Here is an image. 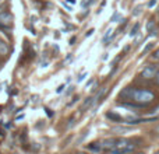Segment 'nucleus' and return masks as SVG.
Segmentation results:
<instances>
[{"mask_svg":"<svg viewBox=\"0 0 159 154\" xmlns=\"http://www.w3.org/2000/svg\"><path fill=\"white\" fill-rule=\"evenodd\" d=\"M155 81H157V84L159 85V72L157 73V76H155Z\"/></svg>","mask_w":159,"mask_h":154,"instance_id":"dca6fc26","label":"nucleus"},{"mask_svg":"<svg viewBox=\"0 0 159 154\" xmlns=\"http://www.w3.org/2000/svg\"><path fill=\"white\" fill-rule=\"evenodd\" d=\"M151 48H152V44H148L145 48H144V51H143V53H141V55H147V52H148Z\"/></svg>","mask_w":159,"mask_h":154,"instance_id":"ddd939ff","label":"nucleus"},{"mask_svg":"<svg viewBox=\"0 0 159 154\" xmlns=\"http://www.w3.org/2000/svg\"><path fill=\"white\" fill-rule=\"evenodd\" d=\"M78 154H85V153H78Z\"/></svg>","mask_w":159,"mask_h":154,"instance_id":"393cba45","label":"nucleus"},{"mask_svg":"<svg viewBox=\"0 0 159 154\" xmlns=\"http://www.w3.org/2000/svg\"><path fill=\"white\" fill-rule=\"evenodd\" d=\"M133 91H134V90H133L131 87H126L120 94H119V97H120L121 99H123V98H126V99L127 98H131V97H133Z\"/></svg>","mask_w":159,"mask_h":154,"instance_id":"423d86ee","label":"nucleus"},{"mask_svg":"<svg viewBox=\"0 0 159 154\" xmlns=\"http://www.w3.org/2000/svg\"><path fill=\"white\" fill-rule=\"evenodd\" d=\"M152 112H154V113H159V105H158V107H157V108H155V109H154V111H152Z\"/></svg>","mask_w":159,"mask_h":154,"instance_id":"6ab92c4d","label":"nucleus"},{"mask_svg":"<svg viewBox=\"0 0 159 154\" xmlns=\"http://www.w3.org/2000/svg\"><path fill=\"white\" fill-rule=\"evenodd\" d=\"M119 18H120V14H117V13H116V14H113V17H112V21H113V22H117V21H116V20H119Z\"/></svg>","mask_w":159,"mask_h":154,"instance_id":"4468645a","label":"nucleus"},{"mask_svg":"<svg viewBox=\"0 0 159 154\" xmlns=\"http://www.w3.org/2000/svg\"><path fill=\"white\" fill-rule=\"evenodd\" d=\"M112 32H113V30H107L106 31V34H105V36H103V42H109L110 36H112Z\"/></svg>","mask_w":159,"mask_h":154,"instance_id":"9d476101","label":"nucleus"},{"mask_svg":"<svg viewBox=\"0 0 159 154\" xmlns=\"http://www.w3.org/2000/svg\"><path fill=\"white\" fill-rule=\"evenodd\" d=\"M11 22H13V14L8 11H2L0 13V27H10Z\"/></svg>","mask_w":159,"mask_h":154,"instance_id":"f03ea898","label":"nucleus"},{"mask_svg":"<svg viewBox=\"0 0 159 154\" xmlns=\"http://www.w3.org/2000/svg\"><path fill=\"white\" fill-rule=\"evenodd\" d=\"M2 2H4V0H0V3H2Z\"/></svg>","mask_w":159,"mask_h":154,"instance_id":"b1692460","label":"nucleus"},{"mask_svg":"<svg viewBox=\"0 0 159 154\" xmlns=\"http://www.w3.org/2000/svg\"><path fill=\"white\" fill-rule=\"evenodd\" d=\"M63 88H64V84H61L60 87L57 88V93H61V91H63Z\"/></svg>","mask_w":159,"mask_h":154,"instance_id":"f3484780","label":"nucleus"},{"mask_svg":"<svg viewBox=\"0 0 159 154\" xmlns=\"http://www.w3.org/2000/svg\"><path fill=\"white\" fill-rule=\"evenodd\" d=\"M102 144L101 143H89V144H87V150H89L91 153H95V154H99L102 152Z\"/></svg>","mask_w":159,"mask_h":154,"instance_id":"39448f33","label":"nucleus"},{"mask_svg":"<svg viewBox=\"0 0 159 154\" xmlns=\"http://www.w3.org/2000/svg\"><path fill=\"white\" fill-rule=\"evenodd\" d=\"M154 56H155V58H157V59H159V49L157 51V52H155V55H154Z\"/></svg>","mask_w":159,"mask_h":154,"instance_id":"aec40b11","label":"nucleus"},{"mask_svg":"<svg viewBox=\"0 0 159 154\" xmlns=\"http://www.w3.org/2000/svg\"><path fill=\"white\" fill-rule=\"evenodd\" d=\"M157 69H155V66H152V65H149V66H147L145 69L141 72V77L143 79H147V80H151V79H155V76H157Z\"/></svg>","mask_w":159,"mask_h":154,"instance_id":"7ed1b4c3","label":"nucleus"},{"mask_svg":"<svg viewBox=\"0 0 159 154\" xmlns=\"http://www.w3.org/2000/svg\"><path fill=\"white\" fill-rule=\"evenodd\" d=\"M93 99H95V98H92V97H89V98H87V99H85V101H84V104H82V107H81V111H85V109H87V108H89L91 105L93 104Z\"/></svg>","mask_w":159,"mask_h":154,"instance_id":"1a4fd4ad","label":"nucleus"},{"mask_svg":"<svg viewBox=\"0 0 159 154\" xmlns=\"http://www.w3.org/2000/svg\"><path fill=\"white\" fill-rule=\"evenodd\" d=\"M102 147L106 150H113L116 147V144H117V139L112 137V139H105L103 142H102Z\"/></svg>","mask_w":159,"mask_h":154,"instance_id":"20e7f679","label":"nucleus"},{"mask_svg":"<svg viewBox=\"0 0 159 154\" xmlns=\"http://www.w3.org/2000/svg\"><path fill=\"white\" fill-rule=\"evenodd\" d=\"M157 132H159V128H158V129H157Z\"/></svg>","mask_w":159,"mask_h":154,"instance_id":"5701e85b","label":"nucleus"},{"mask_svg":"<svg viewBox=\"0 0 159 154\" xmlns=\"http://www.w3.org/2000/svg\"><path fill=\"white\" fill-rule=\"evenodd\" d=\"M138 30H140V24H138V22H137V24H135L134 27H133V30H131V32H130V35H131V36H134L135 34H137V31H138Z\"/></svg>","mask_w":159,"mask_h":154,"instance_id":"9b49d317","label":"nucleus"},{"mask_svg":"<svg viewBox=\"0 0 159 154\" xmlns=\"http://www.w3.org/2000/svg\"><path fill=\"white\" fill-rule=\"evenodd\" d=\"M8 53V45L0 38V55L2 56H6Z\"/></svg>","mask_w":159,"mask_h":154,"instance_id":"6e6552de","label":"nucleus"},{"mask_svg":"<svg viewBox=\"0 0 159 154\" xmlns=\"http://www.w3.org/2000/svg\"><path fill=\"white\" fill-rule=\"evenodd\" d=\"M106 118L110 119L112 122H121L123 119H121V116L119 115V113H115V112H106Z\"/></svg>","mask_w":159,"mask_h":154,"instance_id":"0eeeda50","label":"nucleus"},{"mask_svg":"<svg viewBox=\"0 0 159 154\" xmlns=\"http://www.w3.org/2000/svg\"><path fill=\"white\" fill-rule=\"evenodd\" d=\"M147 30H148V31H154V21H152V20L148 22V24H147Z\"/></svg>","mask_w":159,"mask_h":154,"instance_id":"f8f14e48","label":"nucleus"},{"mask_svg":"<svg viewBox=\"0 0 159 154\" xmlns=\"http://www.w3.org/2000/svg\"><path fill=\"white\" fill-rule=\"evenodd\" d=\"M67 2H70V3H74V2H75V0H67Z\"/></svg>","mask_w":159,"mask_h":154,"instance_id":"4be33fe9","label":"nucleus"},{"mask_svg":"<svg viewBox=\"0 0 159 154\" xmlns=\"http://www.w3.org/2000/svg\"><path fill=\"white\" fill-rule=\"evenodd\" d=\"M85 76H87V75H81V76H80V77H78V81H82V80H84V77H85Z\"/></svg>","mask_w":159,"mask_h":154,"instance_id":"a211bd4d","label":"nucleus"},{"mask_svg":"<svg viewBox=\"0 0 159 154\" xmlns=\"http://www.w3.org/2000/svg\"><path fill=\"white\" fill-rule=\"evenodd\" d=\"M131 99H134L135 102H138L140 105H147L149 102H152L155 99V93L151 90H144V88H140V90H134L133 91V97Z\"/></svg>","mask_w":159,"mask_h":154,"instance_id":"f257e3e1","label":"nucleus"},{"mask_svg":"<svg viewBox=\"0 0 159 154\" xmlns=\"http://www.w3.org/2000/svg\"><path fill=\"white\" fill-rule=\"evenodd\" d=\"M92 32H93V30H89V31H88V32H87V36H89Z\"/></svg>","mask_w":159,"mask_h":154,"instance_id":"412c9836","label":"nucleus"},{"mask_svg":"<svg viewBox=\"0 0 159 154\" xmlns=\"http://www.w3.org/2000/svg\"><path fill=\"white\" fill-rule=\"evenodd\" d=\"M155 3H157V0H152V2H149V3H148V7H154Z\"/></svg>","mask_w":159,"mask_h":154,"instance_id":"2eb2a0df","label":"nucleus"}]
</instances>
